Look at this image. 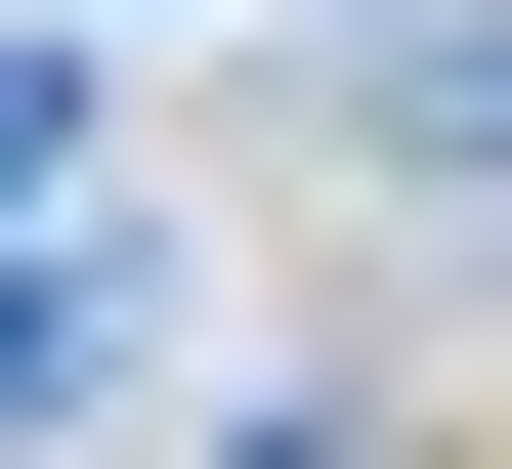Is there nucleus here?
I'll list each match as a JSON object with an SVG mask.
<instances>
[{"label":"nucleus","instance_id":"f257e3e1","mask_svg":"<svg viewBox=\"0 0 512 469\" xmlns=\"http://www.w3.org/2000/svg\"><path fill=\"white\" fill-rule=\"evenodd\" d=\"M128 384H171V256H0V469L128 427Z\"/></svg>","mask_w":512,"mask_h":469},{"label":"nucleus","instance_id":"f03ea898","mask_svg":"<svg viewBox=\"0 0 512 469\" xmlns=\"http://www.w3.org/2000/svg\"><path fill=\"white\" fill-rule=\"evenodd\" d=\"M43 171H86V43H0V214H43Z\"/></svg>","mask_w":512,"mask_h":469}]
</instances>
